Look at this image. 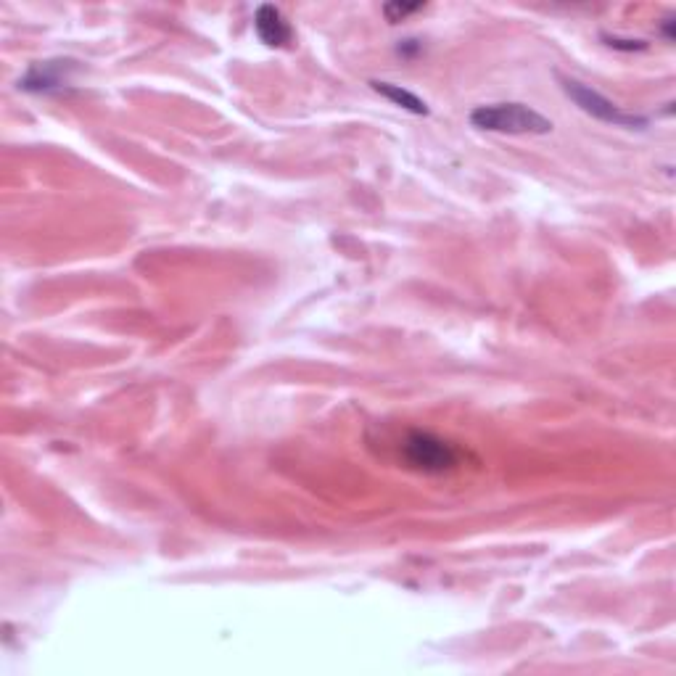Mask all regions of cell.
Segmentation results:
<instances>
[{
    "label": "cell",
    "instance_id": "obj_5",
    "mask_svg": "<svg viewBox=\"0 0 676 676\" xmlns=\"http://www.w3.org/2000/svg\"><path fill=\"white\" fill-rule=\"evenodd\" d=\"M254 30H257L259 40L270 45V48H283L294 37V30L286 22V16L280 14V8L270 6V3L257 8V14H254Z\"/></svg>",
    "mask_w": 676,
    "mask_h": 676
},
{
    "label": "cell",
    "instance_id": "obj_9",
    "mask_svg": "<svg viewBox=\"0 0 676 676\" xmlns=\"http://www.w3.org/2000/svg\"><path fill=\"white\" fill-rule=\"evenodd\" d=\"M661 30H663V35L669 37V40H674V19H666Z\"/></svg>",
    "mask_w": 676,
    "mask_h": 676
},
{
    "label": "cell",
    "instance_id": "obj_7",
    "mask_svg": "<svg viewBox=\"0 0 676 676\" xmlns=\"http://www.w3.org/2000/svg\"><path fill=\"white\" fill-rule=\"evenodd\" d=\"M418 11H423V3H386L383 6V16L389 19L391 24L402 22V19H407L410 14H418Z\"/></svg>",
    "mask_w": 676,
    "mask_h": 676
},
{
    "label": "cell",
    "instance_id": "obj_2",
    "mask_svg": "<svg viewBox=\"0 0 676 676\" xmlns=\"http://www.w3.org/2000/svg\"><path fill=\"white\" fill-rule=\"evenodd\" d=\"M560 88L566 93L571 101L579 106L584 114L589 117L600 119V122H608L613 127H632V130H642L647 125V119L640 117V114H632V111H624L621 106L605 98L603 93H597L589 85L579 80H571V77H560Z\"/></svg>",
    "mask_w": 676,
    "mask_h": 676
},
{
    "label": "cell",
    "instance_id": "obj_4",
    "mask_svg": "<svg viewBox=\"0 0 676 676\" xmlns=\"http://www.w3.org/2000/svg\"><path fill=\"white\" fill-rule=\"evenodd\" d=\"M74 72H77V61L72 59L40 61V64H32L27 69V74L19 80V88L27 90V93H51V90L69 85Z\"/></svg>",
    "mask_w": 676,
    "mask_h": 676
},
{
    "label": "cell",
    "instance_id": "obj_8",
    "mask_svg": "<svg viewBox=\"0 0 676 676\" xmlns=\"http://www.w3.org/2000/svg\"><path fill=\"white\" fill-rule=\"evenodd\" d=\"M603 40L610 48H616V51H645L647 48V43H642V40H621V37L610 35H603Z\"/></svg>",
    "mask_w": 676,
    "mask_h": 676
},
{
    "label": "cell",
    "instance_id": "obj_6",
    "mask_svg": "<svg viewBox=\"0 0 676 676\" xmlns=\"http://www.w3.org/2000/svg\"><path fill=\"white\" fill-rule=\"evenodd\" d=\"M370 85H373V90L378 93V96H383L386 101L399 106V109L410 111V114H418V117H428L426 101L415 96V93H410V90L399 88V85H391V82H378V80H373Z\"/></svg>",
    "mask_w": 676,
    "mask_h": 676
},
{
    "label": "cell",
    "instance_id": "obj_3",
    "mask_svg": "<svg viewBox=\"0 0 676 676\" xmlns=\"http://www.w3.org/2000/svg\"><path fill=\"white\" fill-rule=\"evenodd\" d=\"M405 457L412 468L423 473H444L457 465V449L449 441L434 434H423V431L407 436Z\"/></svg>",
    "mask_w": 676,
    "mask_h": 676
},
{
    "label": "cell",
    "instance_id": "obj_1",
    "mask_svg": "<svg viewBox=\"0 0 676 676\" xmlns=\"http://www.w3.org/2000/svg\"><path fill=\"white\" fill-rule=\"evenodd\" d=\"M471 125L489 133L547 135L552 122L526 103H489L471 111Z\"/></svg>",
    "mask_w": 676,
    "mask_h": 676
}]
</instances>
